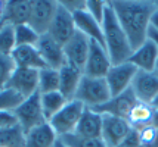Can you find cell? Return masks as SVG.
I'll use <instances>...</instances> for the list:
<instances>
[{
    "instance_id": "5bb4252c",
    "label": "cell",
    "mask_w": 158,
    "mask_h": 147,
    "mask_svg": "<svg viewBox=\"0 0 158 147\" xmlns=\"http://www.w3.org/2000/svg\"><path fill=\"white\" fill-rule=\"evenodd\" d=\"M138 97L135 96V93L131 88L126 90L124 93L118 94L115 97H112L110 102H106L105 105L95 107L93 110L101 115H112V116H118V118L127 119L129 113H130L131 107L136 105Z\"/></svg>"
},
{
    "instance_id": "cb8c5ba5",
    "label": "cell",
    "mask_w": 158,
    "mask_h": 147,
    "mask_svg": "<svg viewBox=\"0 0 158 147\" xmlns=\"http://www.w3.org/2000/svg\"><path fill=\"white\" fill-rule=\"evenodd\" d=\"M67 99L62 96L59 91H53V93H46V94H40V103H41V109L44 113V118L46 121L55 116L56 113L61 110L64 106L67 105Z\"/></svg>"
},
{
    "instance_id": "44dd1931",
    "label": "cell",
    "mask_w": 158,
    "mask_h": 147,
    "mask_svg": "<svg viewBox=\"0 0 158 147\" xmlns=\"http://www.w3.org/2000/svg\"><path fill=\"white\" fill-rule=\"evenodd\" d=\"M155 116H157V112L151 106V103H145V102L138 100L127 116V122L130 124L133 130L139 131L148 125H154Z\"/></svg>"
},
{
    "instance_id": "8d00e7d4",
    "label": "cell",
    "mask_w": 158,
    "mask_h": 147,
    "mask_svg": "<svg viewBox=\"0 0 158 147\" xmlns=\"http://www.w3.org/2000/svg\"><path fill=\"white\" fill-rule=\"evenodd\" d=\"M7 2L5 0H0V22L3 21V16H5V9H6Z\"/></svg>"
},
{
    "instance_id": "5b68a950",
    "label": "cell",
    "mask_w": 158,
    "mask_h": 147,
    "mask_svg": "<svg viewBox=\"0 0 158 147\" xmlns=\"http://www.w3.org/2000/svg\"><path fill=\"white\" fill-rule=\"evenodd\" d=\"M14 113L16 116V121H18L19 126L24 130L25 134H28L34 128L44 125L48 122L46 118H44L43 109H41L40 93H35L31 97L22 100L14 109Z\"/></svg>"
},
{
    "instance_id": "6da1fadb",
    "label": "cell",
    "mask_w": 158,
    "mask_h": 147,
    "mask_svg": "<svg viewBox=\"0 0 158 147\" xmlns=\"http://www.w3.org/2000/svg\"><path fill=\"white\" fill-rule=\"evenodd\" d=\"M118 22L127 35L133 50L146 41L148 29L151 27V16L157 9V2H133L114 0L110 2Z\"/></svg>"
},
{
    "instance_id": "74e56055",
    "label": "cell",
    "mask_w": 158,
    "mask_h": 147,
    "mask_svg": "<svg viewBox=\"0 0 158 147\" xmlns=\"http://www.w3.org/2000/svg\"><path fill=\"white\" fill-rule=\"evenodd\" d=\"M151 106H152V107H154V109H155V112H158V96H157V97H155V99H154V100H152Z\"/></svg>"
},
{
    "instance_id": "7402d4cb",
    "label": "cell",
    "mask_w": 158,
    "mask_h": 147,
    "mask_svg": "<svg viewBox=\"0 0 158 147\" xmlns=\"http://www.w3.org/2000/svg\"><path fill=\"white\" fill-rule=\"evenodd\" d=\"M31 7H33V2H27V0L7 2L3 21H5V24L14 25V27L28 24L30 15H31Z\"/></svg>"
},
{
    "instance_id": "ffe728a7",
    "label": "cell",
    "mask_w": 158,
    "mask_h": 147,
    "mask_svg": "<svg viewBox=\"0 0 158 147\" xmlns=\"http://www.w3.org/2000/svg\"><path fill=\"white\" fill-rule=\"evenodd\" d=\"M74 134L81 135V137H87V138H101V134H102V115L95 112L93 109L86 107Z\"/></svg>"
},
{
    "instance_id": "ac0fdd59",
    "label": "cell",
    "mask_w": 158,
    "mask_h": 147,
    "mask_svg": "<svg viewBox=\"0 0 158 147\" xmlns=\"http://www.w3.org/2000/svg\"><path fill=\"white\" fill-rule=\"evenodd\" d=\"M10 56L14 59L16 68H28L37 71L48 68L35 46H16Z\"/></svg>"
},
{
    "instance_id": "7a4b0ae2",
    "label": "cell",
    "mask_w": 158,
    "mask_h": 147,
    "mask_svg": "<svg viewBox=\"0 0 158 147\" xmlns=\"http://www.w3.org/2000/svg\"><path fill=\"white\" fill-rule=\"evenodd\" d=\"M102 33L103 40H105V49L110 55L111 63L118 65V63L127 62L133 53V49H131L130 41L124 33V29L121 28V25L118 22L115 12L110 5V2H106V6H105V14H103L102 19Z\"/></svg>"
},
{
    "instance_id": "8992f818",
    "label": "cell",
    "mask_w": 158,
    "mask_h": 147,
    "mask_svg": "<svg viewBox=\"0 0 158 147\" xmlns=\"http://www.w3.org/2000/svg\"><path fill=\"white\" fill-rule=\"evenodd\" d=\"M77 33V27H76V21H74V15L69 12L68 9L62 6L61 2H58V7H56L55 16H53V21L50 24V28H49L48 34L56 40L59 44H65L68 43L74 34Z\"/></svg>"
},
{
    "instance_id": "e0dca14e",
    "label": "cell",
    "mask_w": 158,
    "mask_h": 147,
    "mask_svg": "<svg viewBox=\"0 0 158 147\" xmlns=\"http://www.w3.org/2000/svg\"><path fill=\"white\" fill-rule=\"evenodd\" d=\"M158 60V49L152 41L146 40V41L133 50L129 62L133 63L138 71H146V72H154L155 71V65Z\"/></svg>"
},
{
    "instance_id": "7c38bea8",
    "label": "cell",
    "mask_w": 158,
    "mask_h": 147,
    "mask_svg": "<svg viewBox=\"0 0 158 147\" xmlns=\"http://www.w3.org/2000/svg\"><path fill=\"white\" fill-rule=\"evenodd\" d=\"M111 66V59L106 49L101 46L99 43L92 41L90 44V52L87 56V62L83 69V75L92 78H105L106 74L110 72Z\"/></svg>"
},
{
    "instance_id": "52a82bcc",
    "label": "cell",
    "mask_w": 158,
    "mask_h": 147,
    "mask_svg": "<svg viewBox=\"0 0 158 147\" xmlns=\"http://www.w3.org/2000/svg\"><path fill=\"white\" fill-rule=\"evenodd\" d=\"M133 130L127 119L112 116V115H102V134L101 140L106 147H118L126 137Z\"/></svg>"
},
{
    "instance_id": "603a6c76",
    "label": "cell",
    "mask_w": 158,
    "mask_h": 147,
    "mask_svg": "<svg viewBox=\"0 0 158 147\" xmlns=\"http://www.w3.org/2000/svg\"><path fill=\"white\" fill-rule=\"evenodd\" d=\"M56 141L58 135L52 130V126L46 122L44 125L37 126L27 134L24 147H55Z\"/></svg>"
},
{
    "instance_id": "4fadbf2b",
    "label": "cell",
    "mask_w": 158,
    "mask_h": 147,
    "mask_svg": "<svg viewBox=\"0 0 158 147\" xmlns=\"http://www.w3.org/2000/svg\"><path fill=\"white\" fill-rule=\"evenodd\" d=\"M35 49L39 50L41 59L44 60L48 68L59 71L62 66L67 65V59L64 55V46L53 40L49 34L40 35L39 41L35 44Z\"/></svg>"
},
{
    "instance_id": "e575fe53",
    "label": "cell",
    "mask_w": 158,
    "mask_h": 147,
    "mask_svg": "<svg viewBox=\"0 0 158 147\" xmlns=\"http://www.w3.org/2000/svg\"><path fill=\"white\" fill-rule=\"evenodd\" d=\"M146 40L152 41L155 46H157V49H158V31L157 29L152 28V27H149V29H148V35H146Z\"/></svg>"
},
{
    "instance_id": "f1b7e54d",
    "label": "cell",
    "mask_w": 158,
    "mask_h": 147,
    "mask_svg": "<svg viewBox=\"0 0 158 147\" xmlns=\"http://www.w3.org/2000/svg\"><path fill=\"white\" fill-rule=\"evenodd\" d=\"M40 35L35 33L28 24L15 27V40L16 46H35Z\"/></svg>"
},
{
    "instance_id": "9c48e42d",
    "label": "cell",
    "mask_w": 158,
    "mask_h": 147,
    "mask_svg": "<svg viewBox=\"0 0 158 147\" xmlns=\"http://www.w3.org/2000/svg\"><path fill=\"white\" fill-rule=\"evenodd\" d=\"M7 90L15 91L24 99L31 97L39 93V71L28 68H16L6 85Z\"/></svg>"
},
{
    "instance_id": "f546056e",
    "label": "cell",
    "mask_w": 158,
    "mask_h": 147,
    "mask_svg": "<svg viewBox=\"0 0 158 147\" xmlns=\"http://www.w3.org/2000/svg\"><path fill=\"white\" fill-rule=\"evenodd\" d=\"M16 69L12 56H0V91L6 90V85Z\"/></svg>"
},
{
    "instance_id": "2e32d148",
    "label": "cell",
    "mask_w": 158,
    "mask_h": 147,
    "mask_svg": "<svg viewBox=\"0 0 158 147\" xmlns=\"http://www.w3.org/2000/svg\"><path fill=\"white\" fill-rule=\"evenodd\" d=\"M74 21H76L77 31L83 33L84 35H87L92 41L99 43L101 46L105 47V40H103V33H102V24L92 16V15L86 10V7L81 10L74 12Z\"/></svg>"
},
{
    "instance_id": "f35d334b",
    "label": "cell",
    "mask_w": 158,
    "mask_h": 147,
    "mask_svg": "<svg viewBox=\"0 0 158 147\" xmlns=\"http://www.w3.org/2000/svg\"><path fill=\"white\" fill-rule=\"evenodd\" d=\"M55 147H67V146H64V144H62L61 141L58 140V141H56V144H55Z\"/></svg>"
},
{
    "instance_id": "ba28073f",
    "label": "cell",
    "mask_w": 158,
    "mask_h": 147,
    "mask_svg": "<svg viewBox=\"0 0 158 147\" xmlns=\"http://www.w3.org/2000/svg\"><path fill=\"white\" fill-rule=\"evenodd\" d=\"M136 74H138V68L129 60L124 63L112 65L110 72L105 77L112 97L124 93L126 90H129L131 87V83H133L135 77H136Z\"/></svg>"
},
{
    "instance_id": "836d02e7",
    "label": "cell",
    "mask_w": 158,
    "mask_h": 147,
    "mask_svg": "<svg viewBox=\"0 0 158 147\" xmlns=\"http://www.w3.org/2000/svg\"><path fill=\"white\" fill-rule=\"evenodd\" d=\"M18 124L14 110H0V130H5L9 126Z\"/></svg>"
},
{
    "instance_id": "60d3db41",
    "label": "cell",
    "mask_w": 158,
    "mask_h": 147,
    "mask_svg": "<svg viewBox=\"0 0 158 147\" xmlns=\"http://www.w3.org/2000/svg\"><path fill=\"white\" fill-rule=\"evenodd\" d=\"M3 25H5V21H2V22H0V29H2V27H3Z\"/></svg>"
},
{
    "instance_id": "4316f807",
    "label": "cell",
    "mask_w": 158,
    "mask_h": 147,
    "mask_svg": "<svg viewBox=\"0 0 158 147\" xmlns=\"http://www.w3.org/2000/svg\"><path fill=\"white\" fill-rule=\"evenodd\" d=\"M16 47L15 27L5 24L0 29V56H10Z\"/></svg>"
},
{
    "instance_id": "83f0119b",
    "label": "cell",
    "mask_w": 158,
    "mask_h": 147,
    "mask_svg": "<svg viewBox=\"0 0 158 147\" xmlns=\"http://www.w3.org/2000/svg\"><path fill=\"white\" fill-rule=\"evenodd\" d=\"M58 140L67 147H106L101 138H87L77 134H68V135L59 137Z\"/></svg>"
},
{
    "instance_id": "ab89813d",
    "label": "cell",
    "mask_w": 158,
    "mask_h": 147,
    "mask_svg": "<svg viewBox=\"0 0 158 147\" xmlns=\"http://www.w3.org/2000/svg\"><path fill=\"white\" fill-rule=\"evenodd\" d=\"M154 72L158 75V60H157V65H155V71H154Z\"/></svg>"
},
{
    "instance_id": "1f68e13d",
    "label": "cell",
    "mask_w": 158,
    "mask_h": 147,
    "mask_svg": "<svg viewBox=\"0 0 158 147\" xmlns=\"http://www.w3.org/2000/svg\"><path fill=\"white\" fill-rule=\"evenodd\" d=\"M24 99L12 90L0 91V110H14Z\"/></svg>"
},
{
    "instance_id": "d590c367",
    "label": "cell",
    "mask_w": 158,
    "mask_h": 147,
    "mask_svg": "<svg viewBox=\"0 0 158 147\" xmlns=\"http://www.w3.org/2000/svg\"><path fill=\"white\" fill-rule=\"evenodd\" d=\"M151 27L158 31V2H157V9H155V12L151 16Z\"/></svg>"
},
{
    "instance_id": "d4e9b609",
    "label": "cell",
    "mask_w": 158,
    "mask_h": 147,
    "mask_svg": "<svg viewBox=\"0 0 158 147\" xmlns=\"http://www.w3.org/2000/svg\"><path fill=\"white\" fill-rule=\"evenodd\" d=\"M27 134L16 124L5 130H0V147H24Z\"/></svg>"
},
{
    "instance_id": "277c9868",
    "label": "cell",
    "mask_w": 158,
    "mask_h": 147,
    "mask_svg": "<svg viewBox=\"0 0 158 147\" xmlns=\"http://www.w3.org/2000/svg\"><path fill=\"white\" fill-rule=\"evenodd\" d=\"M84 109H86V106L83 105L81 102L74 99V100L67 102V105L64 106L55 116L49 119L48 124L52 126V130L55 131L58 138L76 133V128L80 122V118H81Z\"/></svg>"
},
{
    "instance_id": "3957f363",
    "label": "cell",
    "mask_w": 158,
    "mask_h": 147,
    "mask_svg": "<svg viewBox=\"0 0 158 147\" xmlns=\"http://www.w3.org/2000/svg\"><path fill=\"white\" fill-rule=\"evenodd\" d=\"M74 99L81 102L86 107L95 109L110 102L112 99V94L105 78H92L83 75Z\"/></svg>"
},
{
    "instance_id": "d6a6232c",
    "label": "cell",
    "mask_w": 158,
    "mask_h": 147,
    "mask_svg": "<svg viewBox=\"0 0 158 147\" xmlns=\"http://www.w3.org/2000/svg\"><path fill=\"white\" fill-rule=\"evenodd\" d=\"M105 6H106V2H102V0H89V2H86V10L99 24H102L103 14H105Z\"/></svg>"
},
{
    "instance_id": "30bf717a",
    "label": "cell",
    "mask_w": 158,
    "mask_h": 147,
    "mask_svg": "<svg viewBox=\"0 0 158 147\" xmlns=\"http://www.w3.org/2000/svg\"><path fill=\"white\" fill-rule=\"evenodd\" d=\"M90 44H92V40L89 37L77 31L74 37L64 44V55L67 59V63L83 72L90 52Z\"/></svg>"
},
{
    "instance_id": "9a60e30c",
    "label": "cell",
    "mask_w": 158,
    "mask_h": 147,
    "mask_svg": "<svg viewBox=\"0 0 158 147\" xmlns=\"http://www.w3.org/2000/svg\"><path fill=\"white\" fill-rule=\"evenodd\" d=\"M130 88L139 102L152 103V100L158 96V75L155 72L138 71Z\"/></svg>"
},
{
    "instance_id": "7bdbcfd3",
    "label": "cell",
    "mask_w": 158,
    "mask_h": 147,
    "mask_svg": "<svg viewBox=\"0 0 158 147\" xmlns=\"http://www.w3.org/2000/svg\"><path fill=\"white\" fill-rule=\"evenodd\" d=\"M140 147H142V146H140Z\"/></svg>"
},
{
    "instance_id": "b9f144b4",
    "label": "cell",
    "mask_w": 158,
    "mask_h": 147,
    "mask_svg": "<svg viewBox=\"0 0 158 147\" xmlns=\"http://www.w3.org/2000/svg\"><path fill=\"white\" fill-rule=\"evenodd\" d=\"M118 147H124V146H118Z\"/></svg>"
},
{
    "instance_id": "484cf974",
    "label": "cell",
    "mask_w": 158,
    "mask_h": 147,
    "mask_svg": "<svg viewBox=\"0 0 158 147\" xmlns=\"http://www.w3.org/2000/svg\"><path fill=\"white\" fill-rule=\"evenodd\" d=\"M59 91V71L53 68H43L39 71V93Z\"/></svg>"
},
{
    "instance_id": "8fae6325",
    "label": "cell",
    "mask_w": 158,
    "mask_h": 147,
    "mask_svg": "<svg viewBox=\"0 0 158 147\" xmlns=\"http://www.w3.org/2000/svg\"><path fill=\"white\" fill-rule=\"evenodd\" d=\"M56 7H58V2H49V0L33 2L28 25L34 29L39 35L48 34L50 24H52L53 16H55Z\"/></svg>"
},
{
    "instance_id": "d6986e66",
    "label": "cell",
    "mask_w": 158,
    "mask_h": 147,
    "mask_svg": "<svg viewBox=\"0 0 158 147\" xmlns=\"http://www.w3.org/2000/svg\"><path fill=\"white\" fill-rule=\"evenodd\" d=\"M83 72L71 65H65L59 69V93L67 100H74L78 85L81 83Z\"/></svg>"
},
{
    "instance_id": "4dcf8cb0",
    "label": "cell",
    "mask_w": 158,
    "mask_h": 147,
    "mask_svg": "<svg viewBox=\"0 0 158 147\" xmlns=\"http://www.w3.org/2000/svg\"><path fill=\"white\" fill-rule=\"evenodd\" d=\"M139 141L142 147H158V126L148 125L139 130Z\"/></svg>"
}]
</instances>
